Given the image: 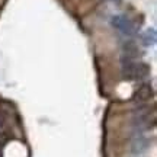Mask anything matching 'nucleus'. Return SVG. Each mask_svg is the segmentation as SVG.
Returning <instances> with one entry per match:
<instances>
[{
  "mask_svg": "<svg viewBox=\"0 0 157 157\" xmlns=\"http://www.w3.org/2000/svg\"><path fill=\"white\" fill-rule=\"evenodd\" d=\"M150 76V66L147 63H135L134 80H144Z\"/></svg>",
  "mask_w": 157,
  "mask_h": 157,
  "instance_id": "obj_4",
  "label": "nucleus"
},
{
  "mask_svg": "<svg viewBox=\"0 0 157 157\" xmlns=\"http://www.w3.org/2000/svg\"><path fill=\"white\" fill-rule=\"evenodd\" d=\"M150 140L147 138V137H143V135H140V137H137L134 141H132V144H131V151L134 153V154H138V153H143L146 151L147 148L150 147Z\"/></svg>",
  "mask_w": 157,
  "mask_h": 157,
  "instance_id": "obj_3",
  "label": "nucleus"
},
{
  "mask_svg": "<svg viewBox=\"0 0 157 157\" xmlns=\"http://www.w3.org/2000/svg\"><path fill=\"white\" fill-rule=\"evenodd\" d=\"M111 25H112V28H115L119 32H122L124 35L135 34L134 23L131 22L127 16H124V15H115V16H112L111 17Z\"/></svg>",
  "mask_w": 157,
  "mask_h": 157,
  "instance_id": "obj_1",
  "label": "nucleus"
},
{
  "mask_svg": "<svg viewBox=\"0 0 157 157\" xmlns=\"http://www.w3.org/2000/svg\"><path fill=\"white\" fill-rule=\"evenodd\" d=\"M153 95H154V92H153L151 84L143 83L140 87L134 92V99L137 102H147L148 99H151Z\"/></svg>",
  "mask_w": 157,
  "mask_h": 157,
  "instance_id": "obj_2",
  "label": "nucleus"
},
{
  "mask_svg": "<svg viewBox=\"0 0 157 157\" xmlns=\"http://www.w3.org/2000/svg\"><path fill=\"white\" fill-rule=\"evenodd\" d=\"M112 2H119V0H112Z\"/></svg>",
  "mask_w": 157,
  "mask_h": 157,
  "instance_id": "obj_7",
  "label": "nucleus"
},
{
  "mask_svg": "<svg viewBox=\"0 0 157 157\" xmlns=\"http://www.w3.org/2000/svg\"><path fill=\"white\" fill-rule=\"evenodd\" d=\"M6 140H7V138H6V135L0 132V146H3V144L6 143Z\"/></svg>",
  "mask_w": 157,
  "mask_h": 157,
  "instance_id": "obj_6",
  "label": "nucleus"
},
{
  "mask_svg": "<svg viewBox=\"0 0 157 157\" xmlns=\"http://www.w3.org/2000/svg\"><path fill=\"white\" fill-rule=\"evenodd\" d=\"M156 41H157V34L154 28H148L141 34V42L146 47H153L156 44Z\"/></svg>",
  "mask_w": 157,
  "mask_h": 157,
  "instance_id": "obj_5",
  "label": "nucleus"
}]
</instances>
